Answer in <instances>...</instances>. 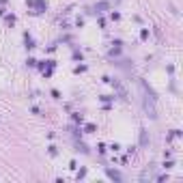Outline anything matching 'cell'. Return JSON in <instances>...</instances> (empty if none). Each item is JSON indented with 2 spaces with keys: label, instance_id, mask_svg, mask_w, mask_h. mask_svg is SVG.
<instances>
[{
  "label": "cell",
  "instance_id": "cell-1",
  "mask_svg": "<svg viewBox=\"0 0 183 183\" xmlns=\"http://www.w3.org/2000/svg\"><path fill=\"white\" fill-rule=\"evenodd\" d=\"M106 172H108V177H110V179H114V181H121V174L116 172V170H110V168H108Z\"/></svg>",
  "mask_w": 183,
  "mask_h": 183
},
{
  "label": "cell",
  "instance_id": "cell-2",
  "mask_svg": "<svg viewBox=\"0 0 183 183\" xmlns=\"http://www.w3.org/2000/svg\"><path fill=\"white\" fill-rule=\"evenodd\" d=\"M140 142H142V145H147V131L142 129V134H140Z\"/></svg>",
  "mask_w": 183,
  "mask_h": 183
},
{
  "label": "cell",
  "instance_id": "cell-3",
  "mask_svg": "<svg viewBox=\"0 0 183 183\" xmlns=\"http://www.w3.org/2000/svg\"><path fill=\"white\" fill-rule=\"evenodd\" d=\"M108 7H110L108 2H99V5H97V9H99V11H103V9H108Z\"/></svg>",
  "mask_w": 183,
  "mask_h": 183
}]
</instances>
